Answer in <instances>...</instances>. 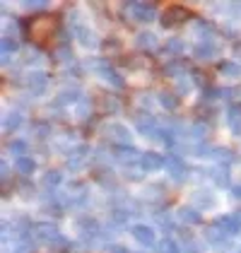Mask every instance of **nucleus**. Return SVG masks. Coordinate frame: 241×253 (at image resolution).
Segmentation results:
<instances>
[{
  "label": "nucleus",
  "instance_id": "1",
  "mask_svg": "<svg viewBox=\"0 0 241 253\" xmlns=\"http://www.w3.org/2000/svg\"><path fill=\"white\" fill-rule=\"evenodd\" d=\"M133 236H135L138 241H142V244H152V232H150L147 227H135V229H133Z\"/></svg>",
  "mask_w": 241,
  "mask_h": 253
},
{
  "label": "nucleus",
  "instance_id": "2",
  "mask_svg": "<svg viewBox=\"0 0 241 253\" xmlns=\"http://www.w3.org/2000/svg\"><path fill=\"white\" fill-rule=\"evenodd\" d=\"M161 162H160V157H155V155H150V157H145V167H150V169H155V167H160Z\"/></svg>",
  "mask_w": 241,
  "mask_h": 253
}]
</instances>
